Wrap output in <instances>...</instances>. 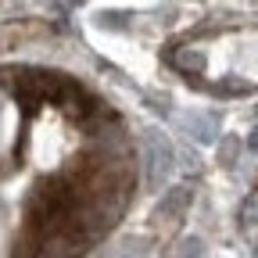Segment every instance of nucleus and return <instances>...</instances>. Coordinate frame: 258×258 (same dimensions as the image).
Listing matches in <instances>:
<instances>
[{
  "instance_id": "f03ea898",
  "label": "nucleus",
  "mask_w": 258,
  "mask_h": 258,
  "mask_svg": "<svg viewBox=\"0 0 258 258\" xmlns=\"http://www.w3.org/2000/svg\"><path fill=\"white\" fill-rule=\"evenodd\" d=\"M190 201H194V190H190V186H172V190H165V198L158 201V212H154V215L176 222L179 215H186Z\"/></svg>"
},
{
  "instance_id": "f257e3e1",
  "label": "nucleus",
  "mask_w": 258,
  "mask_h": 258,
  "mask_svg": "<svg viewBox=\"0 0 258 258\" xmlns=\"http://www.w3.org/2000/svg\"><path fill=\"white\" fill-rule=\"evenodd\" d=\"M125 115L50 64H0V258H86L137 198Z\"/></svg>"
},
{
  "instance_id": "7ed1b4c3",
  "label": "nucleus",
  "mask_w": 258,
  "mask_h": 258,
  "mask_svg": "<svg viewBox=\"0 0 258 258\" xmlns=\"http://www.w3.org/2000/svg\"><path fill=\"white\" fill-rule=\"evenodd\" d=\"M247 147H251V151H258V129H254V133L247 137Z\"/></svg>"
}]
</instances>
